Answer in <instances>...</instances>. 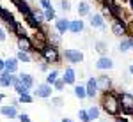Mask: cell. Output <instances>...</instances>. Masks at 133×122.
<instances>
[{"label": "cell", "instance_id": "6da1fadb", "mask_svg": "<svg viewBox=\"0 0 133 122\" xmlns=\"http://www.w3.org/2000/svg\"><path fill=\"white\" fill-rule=\"evenodd\" d=\"M99 108L107 115L110 117H119L121 115V103H119V94L114 90H108L101 94V103H99Z\"/></svg>", "mask_w": 133, "mask_h": 122}, {"label": "cell", "instance_id": "7a4b0ae2", "mask_svg": "<svg viewBox=\"0 0 133 122\" xmlns=\"http://www.w3.org/2000/svg\"><path fill=\"white\" fill-rule=\"evenodd\" d=\"M39 55L43 57V60L48 62L50 66L61 62V51H59V48H55V46H51V44H44L43 50L39 51Z\"/></svg>", "mask_w": 133, "mask_h": 122}, {"label": "cell", "instance_id": "3957f363", "mask_svg": "<svg viewBox=\"0 0 133 122\" xmlns=\"http://www.w3.org/2000/svg\"><path fill=\"white\" fill-rule=\"evenodd\" d=\"M119 103H121V113L131 115L133 113V94H130V92H121L119 94Z\"/></svg>", "mask_w": 133, "mask_h": 122}, {"label": "cell", "instance_id": "277c9868", "mask_svg": "<svg viewBox=\"0 0 133 122\" xmlns=\"http://www.w3.org/2000/svg\"><path fill=\"white\" fill-rule=\"evenodd\" d=\"M64 59L69 62V64H82L83 62V51L82 50H76V48H68L64 50Z\"/></svg>", "mask_w": 133, "mask_h": 122}, {"label": "cell", "instance_id": "5b68a950", "mask_svg": "<svg viewBox=\"0 0 133 122\" xmlns=\"http://www.w3.org/2000/svg\"><path fill=\"white\" fill-rule=\"evenodd\" d=\"M112 34L115 35V37H126L128 35V23L123 20H114L112 23Z\"/></svg>", "mask_w": 133, "mask_h": 122}, {"label": "cell", "instance_id": "8992f818", "mask_svg": "<svg viewBox=\"0 0 133 122\" xmlns=\"http://www.w3.org/2000/svg\"><path fill=\"white\" fill-rule=\"evenodd\" d=\"M96 85H98V92L105 94V92L112 90V78L108 74H99L96 78Z\"/></svg>", "mask_w": 133, "mask_h": 122}, {"label": "cell", "instance_id": "52a82bcc", "mask_svg": "<svg viewBox=\"0 0 133 122\" xmlns=\"http://www.w3.org/2000/svg\"><path fill=\"white\" fill-rule=\"evenodd\" d=\"M16 46L18 51H25V53H34V42H32L30 35H25V37H18L16 39Z\"/></svg>", "mask_w": 133, "mask_h": 122}, {"label": "cell", "instance_id": "ba28073f", "mask_svg": "<svg viewBox=\"0 0 133 122\" xmlns=\"http://www.w3.org/2000/svg\"><path fill=\"white\" fill-rule=\"evenodd\" d=\"M51 92H53V87L48 85V83H39L37 89L34 90V97H39V99H50Z\"/></svg>", "mask_w": 133, "mask_h": 122}, {"label": "cell", "instance_id": "9c48e42d", "mask_svg": "<svg viewBox=\"0 0 133 122\" xmlns=\"http://www.w3.org/2000/svg\"><path fill=\"white\" fill-rule=\"evenodd\" d=\"M96 69H99V71H110V69H114L112 57H108V55L99 57V59L96 60Z\"/></svg>", "mask_w": 133, "mask_h": 122}, {"label": "cell", "instance_id": "30bf717a", "mask_svg": "<svg viewBox=\"0 0 133 122\" xmlns=\"http://www.w3.org/2000/svg\"><path fill=\"white\" fill-rule=\"evenodd\" d=\"M89 23H91L92 28H101V30H105L107 28V25H105V18H103L99 12H94V14H89Z\"/></svg>", "mask_w": 133, "mask_h": 122}, {"label": "cell", "instance_id": "8fae6325", "mask_svg": "<svg viewBox=\"0 0 133 122\" xmlns=\"http://www.w3.org/2000/svg\"><path fill=\"white\" fill-rule=\"evenodd\" d=\"M0 115L5 117V119H16V117H18V106L2 104V106H0Z\"/></svg>", "mask_w": 133, "mask_h": 122}, {"label": "cell", "instance_id": "7c38bea8", "mask_svg": "<svg viewBox=\"0 0 133 122\" xmlns=\"http://www.w3.org/2000/svg\"><path fill=\"white\" fill-rule=\"evenodd\" d=\"M61 80L66 85H76V73H75V69L73 67H66L61 76Z\"/></svg>", "mask_w": 133, "mask_h": 122}, {"label": "cell", "instance_id": "4fadbf2b", "mask_svg": "<svg viewBox=\"0 0 133 122\" xmlns=\"http://www.w3.org/2000/svg\"><path fill=\"white\" fill-rule=\"evenodd\" d=\"M18 66H20V62L16 60V57H9V59L4 60V71L11 73V74H16L18 73Z\"/></svg>", "mask_w": 133, "mask_h": 122}, {"label": "cell", "instance_id": "5bb4252c", "mask_svg": "<svg viewBox=\"0 0 133 122\" xmlns=\"http://www.w3.org/2000/svg\"><path fill=\"white\" fill-rule=\"evenodd\" d=\"M85 92H87V99H94L99 92H98V85H96V78H89L85 83Z\"/></svg>", "mask_w": 133, "mask_h": 122}, {"label": "cell", "instance_id": "9a60e30c", "mask_svg": "<svg viewBox=\"0 0 133 122\" xmlns=\"http://www.w3.org/2000/svg\"><path fill=\"white\" fill-rule=\"evenodd\" d=\"M53 27H55V32L62 35V34L69 32V20H66V18H57Z\"/></svg>", "mask_w": 133, "mask_h": 122}, {"label": "cell", "instance_id": "2e32d148", "mask_svg": "<svg viewBox=\"0 0 133 122\" xmlns=\"http://www.w3.org/2000/svg\"><path fill=\"white\" fill-rule=\"evenodd\" d=\"M12 4H14V5H16V9L23 14V18H25V16H29V14L32 12L30 4H29V2H25V0H12Z\"/></svg>", "mask_w": 133, "mask_h": 122}, {"label": "cell", "instance_id": "e0dca14e", "mask_svg": "<svg viewBox=\"0 0 133 122\" xmlns=\"http://www.w3.org/2000/svg\"><path fill=\"white\" fill-rule=\"evenodd\" d=\"M14 78H16V74H11V73H0V87H4V89H7V87H12V83H14Z\"/></svg>", "mask_w": 133, "mask_h": 122}, {"label": "cell", "instance_id": "ac0fdd59", "mask_svg": "<svg viewBox=\"0 0 133 122\" xmlns=\"http://www.w3.org/2000/svg\"><path fill=\"white\" fill-rule=\"evenodd\" d=\"M85 25H83V20H69V32L71 34H82Z\"/></svg>", "mask_w": 133, "mask_h": 122}, {"label": "cell", "instance_id": "d6986e66", "mask_svg": "<svg viewBox=\"0 0 133 122\" xmlns=\"http://www.w3.org/2000/svg\"><path fill=\"white\" fill-rule=\"evenodd\" d=\"M18 78H20V81L27 89H32V87H34V76H32L30 73H20Z\"/></svg>", "mask_w": 133, "mask_h": 122}, {"label": "cell", "instance_id": "ffe728a7", "mask_svg": "<svg viewBox=\"0 0 133 122\" xmlns=\"http://www.w3.org/2000/svg\"><path fill=\"white\" fill-rule=\"evenodd\" d=\"M12 89L16 90V94H18V96H21V94H30V89H27V87H25V85H23V83L20 81V78H18V76L14 78Z\"/></svg>", "mask_w": 133, "mask_h": 122}, {"label": "cell", "instance_id": "44dd1931", "mask_svg": "<svg viewBox=\"0 0 133 122\" xmlns=\"http://www.w3.org/2000/svg\"><path fill=\"white\" fill-rule=\"evenodd\" d=\"M46 41H48V44L59 48V44H61V34H57V32H46Z\"/></svg>", "mask_w": 133, "mask_h": 122}, {"label": "cell", "instance_id": "7402d4cb", "mask_svg": "<svg viewBox=\"0 0 133 122\" xmlns=\"http://www.w3.org/2000/svg\"><path fill=\"white\" fill-rule=\"evenodd\" d=\"M73 94H75V97H78L80 101H82V99H87L85 85H73Z\"/></svg>", "mask_w": 133, "mask_h": 122}, {"label": "cell", "instance_id": "603a6c76", "mask_svg": "<svg viewBox=\"0 0 133 122\" xmlns=\"http://www.w3.org/2000/svg\"><path fill=\"white\" fill-rule=\"evenodd\" d=\"M94 50L99 53V57H105V55L108 53V44H107L105 41H96V42H94Z\"/></svg>", "mask_w": 133, "mask_h": 122}, {"label": "cell", "instance_id": "cb8c5ba5", "mask_svg": "<svg viewBox=\"0 0 133 122\" xmlns=\"http://www.w3.org/2000/svg\"><path fill=\"white\" fill-rule=\"evenodd\" d=\"M76 11H78L80 16H89V14H91V4H89V2H78Z\"/></svg>", "mask_w": 133, "mask_h": 122}, {"label": "cell", "instance_id": "d4e9b609", "mask_svg": "<svg viewBox=\"0 0 133 122\" xmlns=\"http://www.w3.org/2000/svg\"><path fill=\"white\" fill-rule=\"evenodd\" d=\"M99 112H101V110H99V106H96V104H92V106H89V108H87V115H89L91 122L99 119Z\"/></svg>", "mask_w": 133, "mask_h": 122}, {"label": "cell", "instance_id": "484cf974", "mask_svg": "<svg viewBox=\"0 0 133 122\" xmlns=\"http://www.w3.org/2000/svg\"><path fill=\"white\" fill-rule=\"evenodd\" d=\"M59 78H61V76H59V71H57V69H51V71H48V74H46V81H44V83L53 85Z\"/></svg>", "mask_w": 133, "mask_h": 122}, {"label": "cell", "instance_id": "4316f807", "mask_svg": "<svg viewBox=\"0 0 133 122\" xmlns=\"http://www.w3.org/2000/svg\"><path fill=\"white\" fill-rule=\"evenodd\" d=\"M16 60L23 62V64H30L32 62V55L30 53H25V51H18V53H16Z\"/></svg>", "mask_w": 133, "mask_h": 122}, {"label": "cell", "instance_id": "83f0119b", "mask_svg": "<svg viewBox=\"0 0 133 122\" xmlns=\"http://www.w3.org/2000/svg\"><path fill=\"white\" fill-rule=\"evenodd\" d=\"M131 50V42H130V37H123L121 42H119V51L121 53H126V51Z\"/></svg>", "mask_w": 133, "mask_h": 122}, {"label": "cell", "instance_id": "f1b7e54d", "mask_svg": "<svg viewBox=\"0 0 133 122\" xmlns=\"http://www.w3.org/2000/svg\"><path fill=\"white\" fill-rule=\"evenodd\" d=\"M34 103V96L32 94H21L18 96V104H30Z\"/></svg>", "mask_w": 133, "mask_h": 122}, {"label": "cell", "instance_id": "f546056e", "mask_svg": "<svg viewBox=\"0 0 133 122\" xmlns=\"http://www.w3.org/2000/svg\"><path fill=\"white\" fill-rule=\"evenodd\" d=\"M43 16H44V21H55L57 20V16H55V9L51 7V9H46V11H43Z\"/></svg>", "mask_w": 133, "mask_h": 122}, {"label": "cell", "instance_id": "4dcf8cb0", "mask_svg": "<svg viewBox=\"0 0 133 122\" xmlns=\"http://www.w3.org/2000/svg\"><path fill=\"white\" fill-rule=\"evenodd\" d=\"M25 21H27V23L30 25V27H32V28H34V30H37V28H41V25H39L37 21L34 20V16H32V12H30V14H29V16H25Z\"/></svg>", "mask_w": 133, "mask_h": 122}, {"label": "cell", "instance_id": "1f68e13d", "mask_svg": "<svg viewBox=\"0 0 133 122\" xmlns=\"http://www.w3.org/2000/svg\"><path fill=\"white\" fill-rule=\"evenodd\" d=\"M99 14H101L103 18L114 20V14H112V11H110V7H108V5H103V7H101V12H99Z\"/></svg>", "mask_w": 133, "mask_h": 122}, {"label": "cell", "instance_id": "d6a6232c", "mask_svg": "<svg viewBox=\"0 0 133 122\" xmlns=\"http://www.w3.org/2000/svg\"><path fill=\"white\" fill-rule=\"evenodd\" d=\"M32 16H34V20L37 21V23H39V25H43V23H44V16H43V11H32Z\"/></svg>", "mask_w": 133, "mask_h": 122}, {"label": "cell", "instance_id": "836d02e7", "mask_svg": "<svg viewBox=\"0 0 133 122\" xmlns=\"http://www.w3.org/2000/svg\"><path fill=\"white\" fill-rule=\"evenodd\" d=\"M14 35H16V39H18V37H25V35H29V34H27L25 28H23V25L18 23V25H16V32H14Z\"/></svg>", "mask_w": 133, "mask_h": 122}, {"label": "cell", "instance_id": "e575fe53", "mask_svg": "<svg viewBox=\"0 0 133 122\" xmlns=\"http://www.w3.org/2000/svg\"><path fill=\"white\" fill-rule=\"evenodd\" d=\"M51 87H53V90H57V92H62L64 89H66V83H64V81H62L61 78H59V80L55 81V83H53Z\"/></svg>", "mask_w": 133, "mask_h": 122}, {"label": "cell", "instance_id": "d590c367", "mask_svg": "<svg viewBox=\"0 0 133 122\" xmlns=\"http://www.w3.org/2000/svg\"><path fill=\"white\" fill-rule=\"evenodd\" d=\"M51 106H55V108H61L62 104H64V99L62 97H51Z\"/></svg>", "mask_w": 133, "mask_h": 122}, {"label": "cell", "instance_id": "8d00e7d4", "mask_svg": "<svg viewBox=\"0 0 133 122\" xmlns=\"http://www.w3.org/2000/svg\"><path fill=\"white\" fill-rule=\"evenodd\" d=\"M78 119L82 122H91L89 115H87V110H80V112H78Z\"/></svg>", "mask_w": 133, "mask_h": 122}, {"label": "cell", "instance_id": "74e56055", "mask_svg": "<svg viewBox=\"0 0 133 122\" xmlns=\"http://www.w3.org/2000/svg\"><path fill=\"white\" fill-rule=\"evenodd\" d=\"M39 5H41V9H43V11L51 9V0H39Z\"/></svg>", "mask_w": 133, "mask_h": 122}, {"label": "cell", "instance_id": "f35d334b", "mask_svg": "<svg viewBox=\"0 0 133 122\" xmlns=\"http://www.w3.org/2000/svg\"><path fill=\"white\" fill-rule=\"evenodd\" d=\"M16 119H18L20 122H32V120H30V117H29L27 113H18V117H16Z\"/></svg>", "mask_w": 133, "mask_h": 122}, {"label": "cell", "instance_id": "ab89813d", "mask_svg": "<svg viewBox=\"0 0 133 122\" xmlns=\"http://www.w3.org/2000/svg\"><path fill=\"white\" fill-rule=\"evenodd\" d=\"M61 9L64 11V12H68V11L71 9V4H69L68 0H62V2H61Z\"/></svg>", "mask_w": 133, "mask_h": 122}, {"label": "cell", "instance_id": "60d3db41", "mask_svg": "<svg viewBox=\"0 0 133 122\" xmlns=\"http://www.w3.org/2000/svg\"><path fill=\"white\" fill-rule=\"evenodd\" d=\"M5 39H7V32H5L4 28H2V27H0V42H4Z\"/></svg>", "mask_w": 133, "mask_h": 122}, {"label": "cell", "instance_id": "b9f144b4", "mask_svg": "<svg viewBox=\"0 0 133 122\" xmlns=\"http://www.w3.org/2000/svg\"><path fill=\"white\" fill-rule=\"evenodd\" d=\"M39 69H41V71H48V69H50V64H48V62H41Z\"/></svg>", "mask_w": 133, "mask_h": 122}, {"label": "cell", "instance_id": "7bdbcfd3", "mask_svg": "<svg viewBox=\"0 0 133 122\" xmlns=\"http://www.w3.org/2000/svg\"><path fill=\"white\" fill-rule=\"evenodd\" d=\"M114 122H130V120H128V119H124V117H121V115H119V117H115V119H114Z\"/></svg>", "mask_w": 133, "mask_h": 122}, {"label": "cell", "instance_id": "ee69618b", "mask_svg": "<svg viewBox=\"0 0 133 122\" xmlns=\"http://www.w3.org/2000/svg\"><path fill=\"white\" fill-rule=\"evenodd\" d=\"M0 73H4V59H0Z\"/></svg>", "mask_w": 133, "mask_h": 122}, {"label": "cell", "instance_id": "f6af8a7d", "mask_svg": "<svg viewBox=\"0 0 133 122\" xmlns=\"http://www.w3.org/2000/svg\"><path fill=\"white\" fill-rule=\"evenodd\" d=\"M4 99H5V96H4V94L0 92V106H2V103H4Z\"/></svg>", "mask_w": 133, "mask_h": 122}, {"label": "cell", "instance_id": "bcb514c9", "mask_svg": "<svg viewBox=\"0 0 133 122\" xmlns=\"http://www.w3.org/2000/svg\"><path fill=\"white\" fill-rule=\"evenodd\" d=\"M130 74H131V76H133V62H131V64H130Z\"/></svg>", "mask_w": 133, "mask_h": 122}, {"label": "cell", "instance_id": "7dc6e473", "mask_svg": "<svg viewBox=\"0 0 133 122\" xmlns=\"http://www.w3.org/2000/svg\"><path fill=\"white\" fill-rule=\"evenodd\" d=\"M130 42H131V50H133V34L130 35Z\"/></svg>", "mask_w": 133, "mask_h": 122}, {"label": "cell", "instance_id": "c3c4849f", "mask_svg": "<svg viewBox=\"0 0 133 122\" xmlns=\"http://www.w3.org/2000/svg\"><path fill=\"white\" fill-rule=\"evenodd\" d=\"M61 122H73V120H71V119H62Z\"/></svg>", "mask_w": 133, "mask_h": 122}, {"label": "cell", "instance_id": "681fc988", "mask_svg": "<svg viewBox=\"0 0 133 122\" xmlns=\"http://www.w3.org/2000/svg\"><path fill=\"white\" fill-rule=\"evenodd\" d=\"M128 2H130V5H131V9H133V0H128Z\"/></svg>", "mask_w": 133, "mask_h": 122}, {"label": "cell", "instance_id": "f907efd6", "mask_svg": "<svg viewBox=\"0 0 133 122\" xmlns=\"http://www.w3.org/2000/svg\"><path fill=\"white\" fill-rule=\"evenodd\" d=\"M131 120H133V113H131Z\"/></svg>", "mask_w": 133, "mask_h": 122}, {"label": "cell", "instance_id": "816d5d0a", "mask_svg": "<svg viewBox=\"0 0 133 122\" xmlns=\"http://www.w3.org/2000/svg\"><path fill=\"white\" fill-rule=\"evenodd\" d=\"M131 25H133V20H131Z\"/></svg>", "mask_w": 133, "mask_h": 122}, {"label": "cell", "instance_id": "f5cc1de1", "mask_svg": "<svg viewBox=\"0 0 133 122\" xmlns=\"http://www.w3.org/2000/svg\"><path fill=\"white\" fill-rule=\"evenodd\" d=\"M53 122H57V120H53Z\"/></svg>", "mask_w": 133, "mask_h": 122}]
</instances>
